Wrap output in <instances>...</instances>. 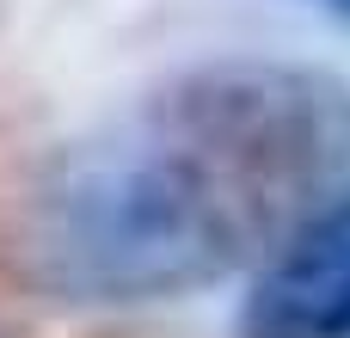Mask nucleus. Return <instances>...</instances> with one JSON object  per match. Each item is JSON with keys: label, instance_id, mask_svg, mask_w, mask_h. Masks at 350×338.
I'll use <instances>...</instances> for the list:
<instances>
[{"label": "nucleus", "instance_id": "1", "mask_svg": "<svg viewBox=\"0 0 350 338\" xmlns=\"http://www.w3.org/2000/svg\"><path fill=\"white\" fill-rule=\"evenodd\" d=\"M350 185V80L197 62L55 148L6 209V271L55 302H172L252 271Z\"/></svg>", "mask_w": 350, "mask_h": 338}, {"label": "nucleus", "instance_id": "2", "mask_svg": "<svg viewBox=\"0 0 350 338\" xmlns=\"http://www.w3.org/2000/svg\"><path fill=\"white\" fill-rule=\"evenodd\" d=\"M240 338H350V185L320 197L258 265Z\"/></svg>", "mask_w": 350, "mask_h": 338}, {"label": "nucleus", "instance_id": "3", "mask_svg": "<svg viewBox=\"0 0 350 338\" xmlns=\"http://www.w3.org/2000/svg\"><path fill=\"white\" fill-rule=\"evenodd\" d=\"M308 6H314V12H326V18H345V25H350V0H308Z\"/></svg>", "mask_w": 350, "mask_h": 338}]
</instances>
